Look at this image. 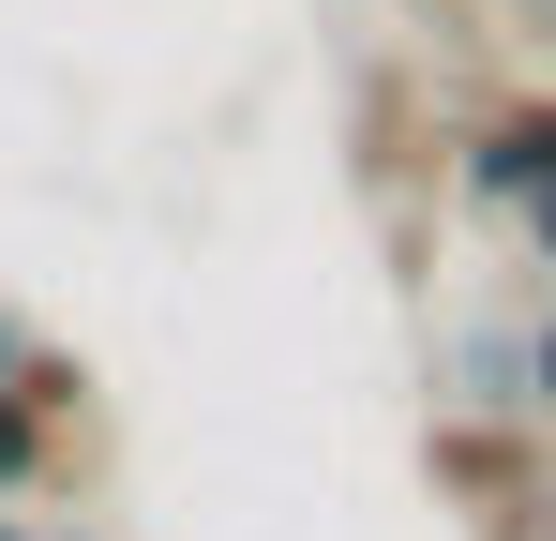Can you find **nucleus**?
<instances>
[{
  "mask_svg": "<svg viewBox=\"0 0 556 541\" xmlns=\"http://www.w3.org/2000/svg\"><path fill=\"white\" fill-rule=\"evenodd\" d=\"M105 437V391L76 347H46L30 316H0V496H76V466Z\"/></svg>",
  "mask_w": 556,
  "mask_h": 541,
  "instance_id": "nucleus-1",
  "label": "nucleus"
},
{
  "mask_svg": "<svg viewBox=\"0 0 556 541\" xmlns=\"http://www.w3.org/2000/svg\"><path fill=\"white\" fill-rule=\"evenodd\" d=\"M452 180L481 196V211H511V226H527V211L556 196V90L481 105V121H466V151H452Z\"/></svg>",
  "mask_w": 556,
  "mask_h": 541,
  "instance_id": "nucleus-2",
  "label": "nucleus"
},
{
  "mask_svg": "<svg viewBox=\"0 0 556 541\" xmlns=\"http://www.w3.org/2000/svg\"><path fill=\"white\" fill-rule=\"evenodd\" d=\"M437 481L481 496V527H511V541H542V512H556V466L511 437V422H452V437H437Z\"/></svg>",
  "mask_w": 556,
  "mask_h": 541,
  "instance_id": "nucleus-3",
  "label": "nucleus"
},
{
  "mask_svg": "<svg viewBox=\"0 0 556 541\" xmlns=\"http://www.w3.org/2000/svg\"><path fill=\"white\" fill-rule=\"evenodd\" d=\"M527 422H556V301L527 316Z\"/></svg>",
  "mask_w": 556,
  "mask_h": 541,
  "instance_id": "nucleus-4",
  "label": "nucleus"
},
{
  "mask_svg": "<svg viewBox=\"0 0 556 541\" xmlns=\"http://www.w3.org/2000/svg\"><path fill=\"white\" fill-rule=\"evenodd\" d=\"M527 256H542V301H556V196L527 211Z\"/></svg>",
  "mask_w": 556,
  "mask_h": 541,
  "instance_id": "nucleus-5",
  "label": "nucleus"
},
{
  "mask_svg": "<svg viewBox=\"0 0 556 541\" xmlns=\"http://www.w3.org/2000/svg\"><path fill=\"white\" fill-rule=\"evenodd\" d=\"M0 541H91V527H30V512H0Z\"/></svg>",
  "mask_w": 556,
  "mask_h": 541,
  "instance_id": "nucleus-6",
  "label": "nucleus"
},
{
  "mask_svg": "<svg viewBox=\"0 0 556 541\" xmlns=\"http://www.w3.org/2000/svg\"><path fill=\"white\" fill-rule=\"evenodd\" d=\"M542 541H556V512H542Z\"/></svg>",
  "mask_w": 556,
  "mask_h": 541,
  "instance_id": "nucleus-7",
  "label": "nucleus"
},
{
  "mask_svg": "<svg viewBox=\"0 0 556 541\" xmlns=\"http://www.w3.org/2000/svg\"><path fill=\"white\" fill-rule=\"evenodd\" d=\"M542 90H556V76H542Z\"/></svg>",
  "mask_w": 556,
  "mask_h": 541,
  "instance_id": "nucleus-8",
  "label": "nucleus"
}]
</instances>
